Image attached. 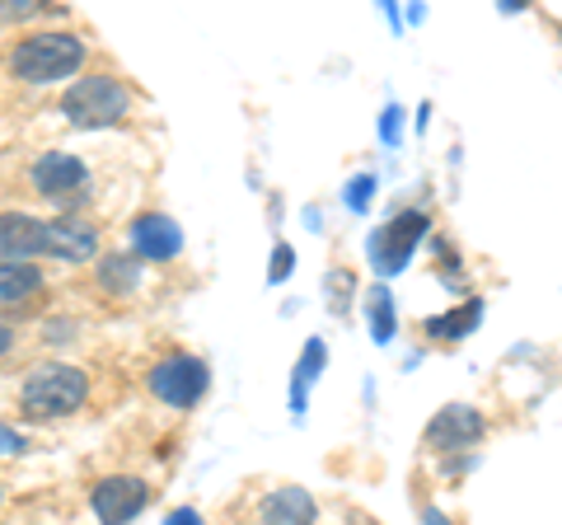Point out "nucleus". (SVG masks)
<instances>
[{
	"mask_svg": "<svg viewBox=\"0 0 562 525\" xmlns=\"http://www.w3.org/2000/svg\"><path fill=\"white\" fill-rule=\"evenodd\" d=\"M85 62H90V43L76 29H33L24 38H14L0 57L10 80L20 85H66L70 76L85 71Z\"/></svg>",
	"mask_w": 562,
	"mask_h": 525,
	"instance_id": "nucleus-1",
	"label": "nucleus"
},
{
	"mask_svg": "<svg viewBox=\"0 0 562 525\" xmlns=\"http://www.w3.org/2000/svg\"><path fill=\"white\" fill-rule=\"evenodd\" d=\"M90 399V376L70 361H38L20 384V417L29 423H57L85 409Z\"/></svg>",
	"mask_w": 562,
	"mask_h": 525,
	"instance_id": "nucleus-2",
	"label": "nucleus"
},
{
	"mask_svg": "<svg viewBox=\"0 0 562 525\" xmlns=\"http://www.w3.org/2000/svg\"><path fill=\"white\" fill-rule=\"evenodd\" d=\"M61 118L80 132H99V127H113L132 113V90L122 85L117 76H103V71H80L66 80V94H61Z\"/></svg>",
	"mask_w": 562,
	"mask_h": 525,
	"instance_id": "nucleus-3",
	"label": "nucleus"
},
{
	"mask_svg": "<svg viewBox=\"0 0 562 525\" xmlns=\"http://www.w3.org/2000/svg\"><path fill=\"white\" fill-rule=\"evenodd\" d=\"M146 390L160 399V404L169 409H179V413H192L206 399L211 390V371H206V361L202 357H192V353H169L160 357L146 371Z\"/></svg>",
	"mask_w": 562,
	"mask_h": 525,
	"instance_id": "nucleus-4",
	"label": "nucleus"
},
{
	"mask_svg": "<svg viewBox=\"0 0 562 525\" xmlns=\"http://www.w3.org/2000/svg\"><path fill=\"white\" fill-rule=\"evenodd\" d=\"M29 188L57 206H76L90 198V165L70 150H47L29 165Z\"/></svg>",
	"mask_w": 562,
	"mask_h": 525,
	"instance_id": "nucleus-5",
	"label": "nucleus"
},
{
	"mask_svg": "<svg viewBox=\"0 0 562 525\" xmlns=\"http://www.w3.org/2000/svg\"><path fill=\"white\" fill-rule=\"evenodd\" d=\"M146 506H150V483L136 474H109V479L90 483V512L109 525L132 521L146 512Z\"/></svg>",
	"mask_w": 562,
	"mask_h": 525,
	"instance_id": "nucleus-6",
	"label": "nucleus"
},
{
	"mask_svg": "<svg viewBox=\"0 0 562 525\" xmlns=\"http://www.w3.org/2000/svg\"><path fill=\"white\" fill-rule=\"evenodd\" d=\"M483 436H487V423H483L479 409H473V404H446L427 423L422 442H427V450H436V455H454V450L479 446Z\"/></svg>",
	"mask_w": 562,
	"mask_h": 525,
	"instance_id": "nucleus-7",
	"label": "nucleus"
},
{
	"mask_svg": "<svg viewBox=\"0 0 562 525\" xmlns=\"http://www.w3.org/2000/svg\"><path fill=\"white\" fill-rule=\"evenodd\" d=\"M427 231H431V216H427V212H403V216H394V221L371 239L375 268H380V272H403Z\"/></svg>",
	"mask_w": 562,
	"mask_h": 525,
	"instance_id": "nucleus-8",
	"label": "nucleus"
},
{
	"mask_svg": "<svg viewBox=\"0 0 562 525\" xmlns=\"http://www.w3.org/2000/svg\"><path fill=\"white\" fill-rule=\"evenodd\" d=\"M132 254L140 262H173L183 254V231L179 221L165 212H146L132 221Z\"/></svg>",
	"mask_w": 562,
	"mask_h": 525,
	"instance_id": "nucleus-9",
	"label": "nucleus"
},
{
	"mask_svg": "<svg viewBox=\"0 0 562 525\" xmlns=\"http://www.w3.org/2000/svg\"><path fill=\"white\" fill-rule=\"evenodd\" d=\"M43 258L94 262V258H99V225H94V221H85V216H57V221H47Z\"/></svg>",
	"mask_w": 562,
	"mask_h": 525,
	"instance_id": "nucleus-10",
	"label": "nucleus"
},
{
	"mask_svg": "<svg viewBox=\"0 0 562 525\" xmlns=\"http://www.w3.org/2000/svg\"><path fill=\"white\" fill-rule=\"evenodd\" d=\"M47 221L33 212H0V258H43Z\"/></svg>",
	"mask_w": 562,
	"mask_h": 525,
	"instance_id": "nucleus-11",
	"label": "nucleus"
},
{
	"mask_svg": "<svg viewBox=\"0 0 562 525\" xmlns=\"http://www.w3.org/2000/svg\"><path fill=\"white\" fill-rule=\"evenodd\" d=\"M43 268L33 258H0V310L29 305L33 295H43Z\"/></svg>",
	"mask_w": 562,
	"mask_h": 525,
	"instance_id": "nucleus-12",
	"label": "nucleus"
},
{
	"mask_svg": "<svg viewBox=\"0 0 562 525\" xmlns=\"http://www.w3.org/2000/svg\"><path fill=\"white\" fill-rule=\"evenodd\" d=\"M314 516H319V502L295 483H281L277 493H268L258 502V521H268V525H305Z\"/></svg>",
	"mask_w": 562,
	"mask_h": 525,
	"instance_id": "nucleus-13",
	"label": "nucleus"
},
{
	"mask_svg": "<svg viewBox=\"0 0 562 525\" xmlns=\"http://www.w3.org/2000/svg\"><path fill=\"white\" fill-rule=\"evenodd\" d=\"M94 277H99V287L109 295H132L140 287V258H132V254H99Z\"/></svg>",
	"mask_w": 562,
	"mask_h": 525,
	"instance_id": "nucleus-14",
	"label": "nucleus"
},
{
	"mask_svg": "<svg viewBox=\"0 0 562 525\" xmlns=\"http://www.w3.org/2000/svg\"><path fill=\"white\" fill-rule=\"evenodd\" d=\"M479 314H483V301H464V305H454L450 314H436V320L422 324V334L427 338H441V343H460L473 324H479Z\"/></svg>",
	"mask_w": 562,
	"mask_h": 525,
	"instance_id": "nucleus-15",
	"label": "nucleus"
},
{
	"mask_svg": "<svg viewBox=\"0 0 562 525\" xmlns=\"http://www.w3.org/2000/svg\"><path fill=\"white\" fill-rule=\"evenodd\" d=\"M324 361H328V347H324L319 338H310V343H305V353H301V361H295V390H291V399H295V413L305 409V390H310L314 380H319Z\"/></svg>",
	"mask_w": 562,
	"mask_h": 525,
	"instance_id": "nucleus-16",
	"label": "nucleus"
},
{
	"mask_svg": "<svg viewBox=\"0 0 562 525\" xmlns=\"http://www.w3.org/2000/svg\"><path fill=\"white\" fill-rule=\"evenodd\" d=\"M43 14H61L57 0H0V24L20 29V24H33Z\"/></svg>",
	"mask_w": 562,
	"mask_h": 525,
	"instance_id": "nucleus-17",
	"label": "nucleus"
},
{
	"mask_svg": "<svg viewBox=\"0 0 562 525\" xmlns=\"http://www.w3.org/2000/svg\"><path fill=\"white\" fill-rule=\"evenodd\" d=\"M366 310H371V328H375V343H390L394 338V305H390V291L375 287L366 295Z\"/></svg>",
	"mask_w": 562,
	"mask_h": 525,
	"instance_id": "nucleus-18",
	"label": "nucleus"
},
{
	"mask_svg": "<svg viewBox=\"0 0 562 525\" xmlns=\"http://www.w3.org/2000/svg\"><path fill=\"white\" fill-rule=\"evenodd\" d=\"M291 268H295V249H291V244H277V249H272V272H268V282L277 287L281 277H291Z\"/></svg>",
	"mask_w": 562,
	"mask_h": 525,
	"instance_id": "nucleus-19",
	"label": "nucleus"
},
{
	"mask_svg": "<svg viewBox=\"0 0 562 525\" xmlns=\"http://www.w3.org/2000/svg\"><path fill=\"white\" fill-rule=\"evenodd\" d=\"M371 192H375V179H371V174H361V179H351V188H347V206H357V212H366V202H371Z\"/></svg>",
	"mask_w": 562,
	"mask_h": 525,
	"instance_id": "nucleus-20",
	"label": "nucleus"
},
{
	"mask_svg": "<svg viewBox=\"0 0 562 525\" xmlns=\"http://www.w3.org/2000/svg\"><path fill=\"white\" fill-rule=\"evenodd\" d=\"M380 136H384V142H390V146L398 142V109H390V113L380 118Z\"/></svg>",
	"mask_w": 562,
	"mask_h": 525,
	"instance_id": "nucleus-21",
	"label": "nucleus"
},
{
	"mask_svg": "<svg viewBox=\"0 0 562 525\" xmlns=\"http://www.w3.org/2000/svg\"><path fill=\"white\" fill-rule=\"evenodd\" d=\"M0 450H5V455H20V450H24V436H14L10 427H0Z\"/></svg>",
	"mask_w": 562,
	"mask_h": 525,
	"instance_id": "nucleus-22",
	"label": "nucleus"
},
{
	"mask_svg": "<svg viewBox=\"0 0 562 525\" xmlns=\"http://www.w3.org/2000/svg\"><path fill=\"white\" fill-rule=\"evenodd\" d=\"M10 347H14V328H10V324H0V357H5Z\"/></svg>",
	"mask_w": 562,
	"mask_h": 525,
	"instance_id": "nucleus-23",
	"label": "nucleus"
},
{
	"mask_svg": "<svg viewBox=\"0 0 562 525\" xmlns=\"http://www.w3.org/2000/svg\"><path fill=\"white\" fill-rule=\"evenodd\" d=\"M497 5H502L506 14H516V10H530V5H535V0H497Z\"/></svg>",
	"mask_w": 562,
	"mask_h": 525,
	"instance_id": "nucleus-24",
	"label": "nucleus"
},
{
	"mask_svg": "<svg viewBox=\"0 0 562 525\" xmlns=\"http://www.w3.org/2000/svg\"><path fill=\"white\" fill-rule=\"evenodd\" d=\"M0 506H5V483H0Z\"/></svg>",
	"mask_w": 562,
	"mask_h": 525,
	"instance_id": "nucleus-25",
	"label": "nucleus"
}]
</instances>
